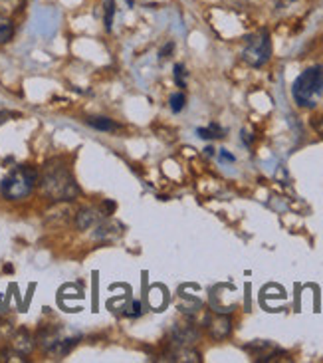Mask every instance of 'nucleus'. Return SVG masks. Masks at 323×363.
Listing matches in <instances>:
<instances>
[{
	"label": "nucleus",
	"instance_id": "nucleus-23",
	"mask_svg": "<svg viewBox=\"0 0 323 363\" xmlns=\"http://www.w3.org/2000/svg\"><path fill=\"white\" fill-rule=\"evenodd\" d=\"M6 118H8V113H6V111H0V125L6 121Z\"/></svg>",
	"mask_w": 323,
	"mask_h": 363
},
{
	"label": "nucleus",
	"instance_id": "nucleus-1",
	"mask_svg": "<svg viewBox=\"0 0 323 363\" xmlns=\"http://www.w3.org/2000/svg\"><path fill=\"white\" fill-rule=\"evenodd\" d=\"M40 191L54 203H72L79 196V186L69 169L60 161H50L38 177Z\"/></svg>",
	"mask_w": 323,
	"mask_h": 363
},
{
	"label": "nucleus",
	"instance_id": "nucleus-8",
	"mask_svg": "<svg viewBox=\"0 0 323 363\" xmlns=\"http://www.w3.org/2000/svg\"><path fill=\"white\" fill-rule=\"evenodd\" d=\"M36 347V340L32 337L28 330H18L16 335L12 337V350L18 355H30Z\"/></svg>",
	"mask_w": 323,
	"mask_h": 363
},
{
	"label": "nucleus",
	"instance_id": "nucleus-13",
	"mask_svg": "<svg viewBox=\"0 0 323 363\" xmlns=\"http://www.w3.org/2000/svg\"><path fill=\"white\" fill-rule=\"evenodd\" d=\"M16 34V24L12 18L0 16V44H8L10 40Z\"/></svg>",
	"mask_w": 323,
	"mask_h": 363
},
{
	"label": "nucleus",
	"instance_id": "nucleus-4",
	"mask_svg": "<svg viewBox=\"0 0 323 363\" xmlns=\"http://www.w3.org/2000/svg\"><path fill=\"white\" fill-rule=\"evenodd\" d=\"M272 58V40L268 30H258L250 38L246 40L242 48V60L252 68H262Z\"/></svg>",
	"mask_w": 323,
	"mask_h": 363
},
{
	"label": "nucleus",
	"instance_id": "nucleus-17",
	"mask_svg": "<svg viewBox=\"0 0 323 363\" xmlns=\"http://www.w3.org/2000/svg\"><path fill=\"white\" fill-rule=\"evenodd\" d=\"M169 106H171V111L173 113H181L186 106V98L183 91H178V94H173L171 99H169Z\"/></svg>",
	"mask_w": 323,
	"mask_h": 363
},
{
	"label": "nucleus",
	"instance_id": "nucleus-16",
	"mask_svg": "<svg viewBox=\"0 0 323 363\" xmlns=\"http://www.w3.org/2000/svg\"><path fill=\"white\" fill-rule=\"evenodd\" d=\"M88 125L98 131H115L118 129V123H113L109 118H89Z\"/></svg>",
	"mask_w": 323,
	"mask_h": 363
},
{
	"label": "nucleus",
	"instance_id": "nucleus-22",
	"mask_svg": "<svg viewBox=\"0 0 323 363\" xmlns=\"http://www.w3.org/2000/svg\"><path fill=\"white\" fill-rule=\"evenodd\" d=\"M173 48H175V44H173V42H171V44H165V48L161 50V58H166V54H171Z\"/></svg>",
	"mask_w": 323,
	"mask_h": 363
},
{
	"label": "nucleus",
	"instance_id": "nucleus-18",
	"mask_svg": "<svg viewBox=\"0 0 323 363\" xmlns=\"http://www.w3.org/2000/svg\"><path fill=\"white\" fill-rule=\"evenodd\" d=\"M175 72H173V76H175V82H176V86H178V88H185L186 86V68L185 66H183V64H176L175 68Z\"/></svg>",
	"mask_w": 323,
	"mask_h": 363
},
{
	"label": "nucleus",
	"instance_id": "nucleus-14",
	"mask_svg": "<svg viewBox=\"0 0 323 363\" xmlns=\"http://www.w3.org/2000/svg\"><path fill=\"white\" fill-rule=\"evenodd\" d=\"M115 9H118L115 0H106L103 2V28H106V32H111V28H113Z\"/></svg>",
	"mask_w": 323,
	"mask_h": 363
},
{
	"label": "nucleus",
	"instance_id": "nucleus-5",
	"mask_svg": "<svg viewBox=\"0 0 323 363\" xmlns=\"http://www.w3.org/2000/svg\"><path fill=\"white\" fill-rule=\"evenodd\" d=\"M106 211H101L98 206H84V208H79L78 213H76V226H78V230H89V228H94V226H98L103 218H106Z\"/></svg>",
	"mask_w": 323,
	"mask_h": 363
},
{
	"label": "nucleus",
	"instance_id": "nucleus-7",
	"mask_svg": "<svg viewBox=\"0 0 323 363\" xmlns=\"http://www.w3.org/2000/svg\"><path fill=\"white\" fill-rule=\"evenodd\" d=\"M206 325H208V332H210V335H212L215 340H225V337H228L230 332H232V322H230V318L222 314H216L215 318L206 320Z\"/></svg>",
	"mask_w": 323,
	"mask_h": 363
},
{
	"label": "nucleus",
	"instance_id": "nucleus-24",
	"mask_svg": "<svg viewBox=\"0 0 323 363\" xmlns=\"http://www.w3.org/2000/svg\"><path fill=\"white\" fill-rule=\"evenodd\" d=\"M205 153H206V155H208V157H210V155H215V149H212V147H206V149H205Z\"/></svg>",
	"mask_w": 323,
	"mask_h": 363
},
{
	"label": "nucleus",
	"instance_id": "nucleus-20",
	"mask_svg": "<svg viewBox=\"0 0 323 363\" xmlns=\"http://www.w3.org/2000/svg\"><path fill=\"white\" fill-rule=\"evenodd\" d=\"M129 318H135V315H141V304L139 302H133L131 304V312H128Z\"/></svg>",
	"mask_w": 323,
	"mask_h": 363
},
{
	"label": "nucleus",
	"instance_id": "nucleus-6",
	"mask_svg": "<svg viewBox=\"0 0 323 363\" xmlns=\"http://www.w3.org/2000/svg\"><path fill=\"white\" fill-rule=\"evenodd\" d=\"M171 337H173V344L178 347H191L198 342V332L193 325H175Z\"/></svg>",
	"mask_w": 323,
	"mask_h": 363
},
{
	"label": "nucleus",
	"instance_id": "nucleus-3",
	"mask_svg": "<svg viewBox=\"0 0 323 363\" xmlns=\"http://www.w3.org/2000/svg\"><path fill=\"white\" fill-rule=\"evenodd\" d=\"M40 173L34 167L20 165L12 169L6 177L0 183V193L6 201H24L26 196L32 195L34 186L38 183Z\"/></svg>",
	"mask_w": 323,
	"mask_h": 363
},
{
	"label": "nucleus",
	"instance_id": "nucleus-10",
	"mask_svg": "<svg viewBox=\"0 0 323 363\" xmlns=\"http://www.w3.org/2000/svg\"><path fill=\"white\" fill-rule=\"evenodd\" d=\"M121 233H123L121 223H118V220H106V223H99L94 238H96V240H113V238H118Z\"/></svg>",
	"mask_w": 323,
	"mask_h": 363
},
{
	"label": "nucleus",
	"instance_id": "nucleus-21",
	"mask_svg": "<svg viewBox=\"0 0 323 363\" xmlns=\"http://www.w3.org/2000/svg\"><path fill=\"white\" fill-rule=\"evenodd\" d=\"M103 208H106V215H113V211H115V203L113 201H106L103 203Z\"/></svg>",
	"mask_w": 323,
	"mask_h": 363
},
{
	"label": "nucleus",
	"instance_id": "nucleus-15",
	"mask_svg": "<svg viewBox=\"0 0 323 363\" xmlns=\"http://www.w3.org/2000/svg\"><path fill=\"white\" fill-rule=\"evenodd\" d=\"M196 133H198V138H203V139H220V138H225L226 131L220 128V125H216V123H210L208 128L196 129Z\"/></svg>",
	"mask_w": 323,
	"mask_h": 363
},
{
	"label": "nucleus",
	"instance_id": "nucleus-11",
	"mask_svg": "<svg viewBox=\"0 0 323 363\" xmlns=\"http://www.w3.org/2000/svg\"><path fill=\"white\" fill-rule=\"evenodd\" d=\"M78 342H79V335H76V337H64V335H62L58 342L50 347L48 355H52V357H58V359L60 357H66V355H68L69 352L78 345Z\"/></svg>",
	"mask_w": 323,
	"mask_h": 363
},
{
	"label": "nucleus",
	"instance_id": "nucleus-12",
	"mask_svg": "<svg viewBox=\"0 0 323 363\" xmlns=\"http://www.w3.org/2000/svg\"><path fill=\"white\" fill-rule=\"evenodd\" d=\"M26 6V0H0V16L14 18Z\"/></svg>",
	"mask_w": 323,
	"mask_h": 363
},
{
	"label": "nucleus",
	"instance_id": "nucleus-19",
	"mask_svg": "<svg viewBox=\"0 0 323 363\" xmlns=\"http://www.w3.org/2000/svg\"><path fill=\"white\" fill-rule=\"evenodd\" d=\"M218 157H220V161H226V163H234V161H236L234 155H232V153H228L226 149H220Z\"/></svg>",
	"mask_w": 323,
	"mask_h": 363
},
{
	"label": "nucleus",
	"instance_id": "nucleus-2",
	"mask_svg": "<svg viewBox=\"0 0 323 363\" xmlns=\"http://www.w3.org/2000/svg\"><path fill=\"white\" fill-rule=\"evenodd\" d=\"M292 96L300 108H315L323 98V66L304 69L292 86Z\"/></svg>",
	"mask_w": 323,
	"mask_h": 363
},
{
	"label": "nucleus",
	"instance_id": "nucleus-9",
	"mask_svg": "<svg viewBox=\"0 0 323 363\" xmlns=\"http://www.w3.org/2000/svg\"><path fill=\"white\" fill-rule=\"evenodd\" d=\"M72 211H69V206L64 203V205H58L54 206L52 211L46 213V225H52V226H64L68 225L69 220H72Z\"/></svg>",
	"mask_w": 323,
	"mask_h": 363
}]
</instances>
